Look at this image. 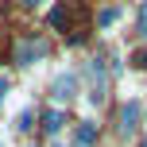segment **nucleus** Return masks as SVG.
Instances as JSON below:
<instances>
[{
    "instance_id": "f257e3e1",
    "label": "nucleus",
    "mask_w": 147,
    "mask_h": 147,
    "mask_svg": "<svg viewBox=\"0 0 147 147\" xmlns=\"http://www.w3.org/2000/svg\"><path fill=\"white\" fill-rule=\"evenodd\" d=\"M43 51H47V47L39 43V39H27V43L16 47V62H20V66H31L35 58H43Z\"/></svg>"
},
{
    "instance_id": "f03ea898",
    "label": "nucleus",
    "mask_w": 147,
    "mask_h": 147,
    "mask_svg": "<svg viewBox=\"0 0 147 147\" xmlns=\"http://www.w3.org/2000/svg\"><path fill=\"white\" fill-rule=\"evenodd\" d=\"M74 85H78L74 74H58V78H54V97H58V101H70V97H74Z\"/></svg>"
},
{
    "instance_id": "7ed1b4c3",
    "label": "nucleus",
    "mask_w": 147,
    "mask_h": 147,
    "mask_svg": "<svg viewBox=\"0 0 147 147\" xmlns=\"http://www.w3.org/2000/svg\"><path fill=\"white\" fill-rule=\"evenodd\" d=\"M136 120H140V101L124 105V124H120V128H124V132H132V128H136Z\"/></svg>"
},
{
    "instance_id": "20e7f679",
    "label": "nucleus",
    "mask_w": 147,
    "mask_h": 147,
    "mask_svg": "<svg viewBox=\"0 0 147 147\" xmlns=\"http://www.w3.org/2000/svg\"><path fill=\"white\" fill-rule=\"evenodd\" d=\"M43 128H47L51 136H58V132H62V112H58V109L47 112V116H43Z\"/></svg>"
},
{
    "instance_id": "39448f33",
    "label": "nucleus",
    "mask_w": 147,
    "mask_h": 147,
    "mask_svg": "<svg viewBox=\"0 0 147 147\" xmlns=\"http://www.w3.org/2000/svg\"><path fill=\"white\" fill-rule=\"evenodd\" d=\"M116 20H120V8H101V16H97V27H112Z\"/></svg>"
},
{
    "instance_id": "423d86ee",
    "label": "nucleus",
    "mask_w": 147,
    "mask_h": 147,
    "mask_svg": "<svg viewBox=\"0 0 147 147\" xmlns=\"http://www.w3.org/2000/svg\"><path fill=\"white\" fill-rule=\"evenodd\" d=\"M93 136H97V128H93V124L78 128V140H81V143H93Z\"/></svg>"
},
{
    "instance_id": "0eeeda50",
    "label": "nucleus",
    "mask_w": 147,
    "mask_h": 147,
    "mask_svg": "<svg viewBox=\"0 0 147 147\" xmlns=\"http://www.w3.org/2000/svg\"><path fill=\"white\" fill-rule=\"evenodd\" d=\"M51 23L62 31V27H66V12H62V8H54V12H51Z\"/></svg>"
},
{
    "instance_id": "6e6552de",
    "label": "nucleus",
    "mask_w": 147,
    "mask_h": 147,
    "mask_svg": "<svg viewBox=\"0 0 147 147\" xmlns=\"http://www.w3.org/2000/svg\"><path fill=\"white\" fill-rule=\"evenodd\" d=\"M16 128H20V132H27V128H31V112H27V109L16 116Z\"/></svg>"
},
{
    "instance_id": "1a4fd4ad",
    "label": "nucleus",
    "mask_w": 147,
    "mask_h": 147,
    "mask_svg": "<svg viewBox=\"0 0 147 147\" xmlns=\"http://www.w3.org/2000/svg\"><path fill=\"white\" fill-rule=\"evenodd\" d=\"M132 62H136L140 70H147V47H140V51H136V58H132Z\"/></svg>"
},
{
    "instance_id": "9d476101",
    "label": "nucleus",
    "mask_w": 147,
    "mask_h": 147,
    "mask_svg": "<svg viewBox=\"0 0 147 147\" xmlns=\"http://www.w3.org/2000/svg\"><path fill=\"white\" fill-rule=\"evenodd\" d=\"M140 31L147 35V0H143V12H140Z\"/></svg>"
},
{
    "instance_id": "9b49d317",
    "label": "nucleus",
    "mask_w": 147,
    "mask_h": 147,
    "mask_svg": "<svg viewBox=\"0 0 147 147\" xmlns=\"http://www.w3.org/2000/svg\"><path fill=\"white\" fill-rule=\"evenodd\" d=\"M4 93H8V78H0V101H4Z\"/></svg>"
},
{
    "instance_id": "f8f14e48",
    "label": "nucleus",
    "mask_w": 147,
    "mask_h": 147,
    "mask_svg": "<svg viewBox=\"0 0 147 147\" xmlns=\"http://www.w3.org/2000/svg\"><path fill=\"white\" fill-rule=\"evenodd\" d=\"M23 4H31V8H35V4H43V0H23Z\"/></svg>"
},
{
    "instance_id": "ddd939ff",
    "label": "nucleus",
    "mask_w": 147,
    "mask_h": 147,
    "mask_svg": "<svg viewBox=\"0 0 147 147\" xmlns=\"http://www.w3.org/2000/svg\"><path fill=\"white\" fill-rule=\"evenodd\" d=\"M0 147H4V140H0Z\"/></svg>"
}]
</instances>
